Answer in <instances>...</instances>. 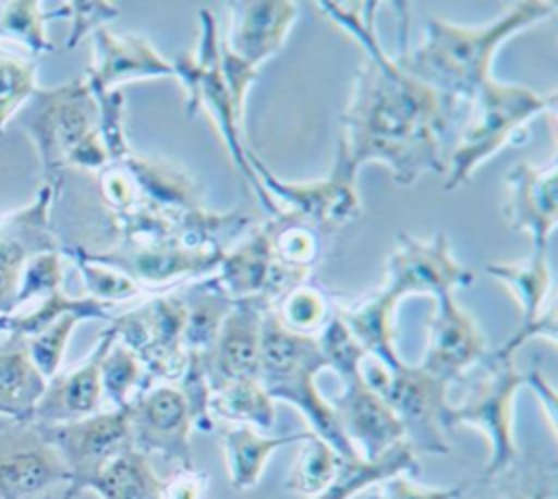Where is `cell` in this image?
<instances>
[{"label":"cell","mask_w":558,"mask_h":499,"mask_svg":"<svg viewBox=\"0 0 558 499\" xmlns=\"http://www.w3.org/2000/svg\"><path fill=\"white\" fill-rule=\"evenodd\" d=\"M316 7L364 50L340 118L338 148L349 163L355 170L381 163L397 185H412L425 172L445 177V135L462 105L405 72L384 50L375 31L377 2Z\"/></svg>","instance_id":"6da1fadb"},{"label":"cell","mask_w":558,"mask_h":499,"mask_svg":"<svg viewBox=\"0 0 558 499\" xmlns=\"http://www.w3.org/2000/svg\"><path fill=\"white\" fill-rule=\"evenodd\" d=\"M556 9L558 2L554 0H519L482 26L429 20L425 39L418 46L408 48V37H399L395 61L442 96L471 105L484 83L493 78V61L499 46L519 31L549 20Z\"/></svg>","instance_id":"7a4b0ae2"},{"label":"cell","mask_w":558,"mask_h":499,"mask_svg":"<svg viewBox=\"0 0 558 499\" xmlns=\"http://www.w3.org/2000/svg\"><path fill=\"white\" fill-rule=\"evenodd\" d=\"M469 283H473V272L453 257L442 231L429 238L399 233L397 246L384 266L381 288L353 305L333 301V312L366 355L395 366L401 362L395 346L397 305L412 294L436 299Z\"/></svg>","instance_id":"3957f363"},{"label":"cell","mask_w":558,"mask_h":499,"mask_svg":"<svg viewBox=\"0 0 558 499\" xmlns=\"http://www.w3.org/2000/svg\"><path fill=\"white\" fill-rule=\"evenodd\" d=\"M329 368L316 336L286 329L272 309H266L259 346V384L272 401L294 405L307 421L310 431L329 442L342 458H360L344 438L329 401L320 394L316 377Z\"/></svg>","instance_id":"277c9868"},{"label":"cell","mask_w":558,"mask_h":499,"mask_svg":"<svg viewBox=\"0 0 558 499\" xmlns=\"http://www.w3.org/2000/svg\"><path fill=\"white\" fill-rule=\"evenodd\" d=\"M329 368L340 377L342 390L329 399L336 421L364 460H375L403 440V427L384 403V399L362 377V360L366 351L351 336L342 318L333 312L316 336Z\"/></svg>","instance_id":"5b68a950"},{"label":"cell","mask_w":558,"mask_h":499,"mask_svg":"<svg viewBox=\"0 0 558 499\" xmlns=\"http://www.w3.org/2000/svg\"><path fill=\"white\" fill-rule=\"evenodd\" d=\"M556 92H534L514 83H499L495 76L484 83L471 100L473 118L462 131L456 148L447 155L445 190L464 185L475 168L508 144L527 139V126L536 115L556 111Z\"/></svg>","instance_id":"8992f818"},{"label":"cell","mask_w":558,"mask_h":499,"mask_svg":"<svg viewBox=\"0 0 558 499\" xmlns=\"http://www.w3.org/2000/svg\"><path fill=\"white\" fill-rule=\"evenodd\" d=\"M198 15H201V35H198L196 50L185 52L177 57V61H172L177 81L185 92V113L194 115L198 109L207 111L218 133L222 135L225 146L240 177L248 183L257 200L264 205V209L268 211V218H275L281 214V209L266 194V190L262 187L251 166V148L246 146L244 133H242L244 115L235 107L220 70L216 17L209 9H201Z\"/></svg>","instance_id":"52a82bcc"},{"label":"cell","mask_w":558,"mask_h":499,"mask_svg":"<svg viewBox=\"0 0 558 499\" xmlns=\"http://www.w3.org/2000/svg\"><path fill=\"white\" fill-rule=\"evenodd\" d=\"M362 377L384 399L403 427V440L418 453L445 455L451 451L447 434L449 407L447 390L449 384L429 375L421 366L399 362L386 366L379 360L366 355L362 360Z\"/></svg>","instance_id":"ba28073f"},{"label":"cell","mask_w":558,"mask_h":499,"mask_svg":"<svg viewBox=\"0 0 558 499\" xmlns=\"http://www.w3.org/2000/svg\"><path fill=\"white\" fill-rule=\"evenodd\" d=\"M473 368L475 375H464L462 379L466 394L458 405L449 407V425L451 429L458 425L475 427L486 436L490 458L482 475H490L508 466L519 453L512 431L514 397L527 384V377L517 370L514 353L501 346L488 349Z\"/></svg>","instance_id":"9c48e42d"},{"label":"cell","mask_w":558,"mask_h":499,"mask_svg":"<svg viewBox=\"0 0 558 499\" xmlns=\"http://www.w3.org/2000/svg\"><path fill=\"white\" fill-rule=\"evenodd\" d=\"M251 166L266 190V194L288 211L314 227L318 233H333L344 224H351L362 214V200L357 194V170L349 163L344 153L336 146L333 168L327 177L316 181L290 183L279 179L257 155L251 150Z\"/></svg>","instance_id":"30bf717a"},{"label":"cell","mask_w":558,"mask_h":499,"mask_svg":"<svg viewBox=\"0 0 558 499\" xmlns=\"http://www.w3.org/2000/svg\"><path fill=\"white\" fill-rule=\"evenodd\" d=\"M177 290L153 294L140 307L111 318L116 338L140 357L150 384H174L185 366V305Z\"/></svg>","instance_id":"8fae6325"},{"label":"cell","mask_w":558,"mask_h":499,"mask_svg":"<svg viewBox=\"0 0 558 499\" xmlns=\"http://www.w3.org/2000/svg\"><path fill=\"white\" fill-rule=\"evenodd\" d=\"M222 253L225 246L196 248L170 240H120L116 248L89 255L122 270L146 296H153L214 275Z\"/></svg>","instance_id":"7c38bea8"},{"label":"cell","mask_w":558,"mask_h":499,"mask_svg":"<svg viewBox=\"0 0 558 499\" xmlns=\"http://www.w3.org/2000/svg\"><path fill=\"white\" fill-rule=\"evenodd\" d=\"M35 111L24 129L31 133L48 174L70 166L81 144L98 131V102L85 78L37 89Z\"/></svg>","instance_id":"4fadbf2b"},{"label":"cell","mask_w":558,"mask_h":499,"mask_svg":"<svg viewBox=\"0 0 558 499\" xmlns=\"http://www.w3.org/2000/svg\"><path fill=\"white\" fill-rule=\"evenodd\" d=\"M131 445L144 455L157 453L179 468H192V410L177 384H150L129 405Z\"/></svg>","instance_id":"5bb4252c"},{"label":"cell","mask_w":558,"mask_h":499,"mask_svg":"<svg viewBox=\"0 0 558 499\" xmlns=\"http://www.w3.org/2000/svg\"><path fill=\"white\" fill-rule=\"evenodd\" d=\"M63 458L68 468V497L83 490L85 484L118 453L133 447L129 410L96 412L92 416L46 425L44 436Z\"/></svg>","instance_id":"9a60e30c"},{"label":"cell","mask_w":558,"mask_h":499,"mask_svg":"<svg viewBox=\"0 0 558 499\" xmlns=\"http://www.w3.org/2000/svg\"><path fill=\"white\" fill-rule=\"evenodd\" d=\"M214 277L233 301L264 299L270 305L290 288L303 283L277 259L275 218L251 227L240 242L227 246Z\"/></svg>","instance_id":"2e32d148"},{"label":"cell","mask_w":558,"mask_h":499,"mask_svg":"<svg viewBox=\"0 0 558 499\" xmlns=\"http://www.w3.org/2000/svg\"><path fill=\"white\" fill-rule=\"evenodd\" d=\"M434 301L436 307L427 325V349L418 366L453 386L488 353V342L475 318L458 305L453 292L440 294Z\"/></svg>","instance_id":"e0dca14e"},{"label":"cell","mask_w":558,"mask_h":499,"mask_svg":"<svg viewBox=\"0 0 558 499\" xmlns=\"http://www.w3.org/2000/svg\"><path fill=\"white\" fill-rule=\"evenodd\" d=\"M484 270L506 283L521 309V327L501 344L508 353H517L523 342L545 338L556 344V301L547 253L530 251L521 261H493Z\"/></svg>","instance_id":"ac0fdd59"},{"label":"cell","mask_w":558,"mask_h":499,"mask_svg":"<svg viewBox=\"0 0 558 499\" xmlns=\"http://www.w3.org/2000/svg\"><path fill=\"white\" fill-rule=\"evenodd\" d=\"M227 31L218 44L242 65L259 72V65L275 57L296 22L299 4L290 0H242L225 4Z\"/></svg>","instance_id":"d6986e66"},{"label":"cell","mask_w":558,"mask_h":499,"mask_svg":"<svg viewBox=\"0 0 558 499\" xmlns=\"http://www.w3.org/2000/svg\"><path fill=\"white\" fill-rule=\"evenodd\" d=\"M556 174L558 168L554 161L545 168L517 161L504 177V218L510 229L530 235V251L547 253L549 248V238L558 220Z\"/></svg>","instance_id":"ffe728a7"},{"label":"cell","mask_w":558,"mask_h":499,"mask_svg":"<svg viewBox=\"0 0 558 499\" xmlns=\"http://www.w3.org/2000/svg\"><path fill=\"white\" fill-rule=\"evenodd\" d=\"M270 307L264 299L233 301L207 355L209 388L238 379H259L262 322Z\"/></svg>","instance_id":"44dd1931"},{"label":"cell","mask_w":558,"mask_h":499,"mask_svg":"<svg viewBox=\"0 0 558 499\" xmlns=\"http://www.w3.org/2000/svg\"><path fill=\"white\" fill-rule=\"evenodd\" d=\"M177 78L172 61L142 35H113L107 28L94 33V63L85 74L92 94L118 89L135 78Z\"/></svg>","instance_id":"7402d4cb"},{"label":"cell","mask_w":558,"mask_h":499,"mask_svg":"<svg viewBox=\"0 0 558 499\" xmlns=\"http://www.w3.org/2000/svg\"><path fill=\"white\" fill-rule=\"evenodd\" d=\"M113 340H116V329L109 325L107 331L100 333L94 351L81 366L72 368L70 373L54 375L46 384V390L39 397L33 414L48 425H57V423L78 421L100 412V401H102L100 362Z\"/></svg>","instance_id":"603a6c76"},{"label":"cell","mask_w":558,"mask_h":499,"mask_svg":"<svg viewBox=\"0 0 558 499\" xmlns=\"http://www.w3.org/2000/svg\"><path fill=\"white\" fill-rule=\"evenodd\" d=\"M458 499H558V464L532 449L497 473L462 482Z\"/></svg>","instance_id":"cb8c5ba5"},{"label":"cell","mask_w":558,"mask_h":499,"mask_svg":"<svg viewBox=\"0 0 558 499\" xmlns=\"http://www.w3.org/2000/svg\"><path fill=\"white\" fill-rule=\"evenodd\" d=\"M133 181L140 200L168 209H203L205 190L196 177L166 159L129 153L118 161Z\"/></svg>","instance_id":"d4e9b609"},{"label":"cell","mask_w":558,"mask_h":499,"mask_svg":"<svg viewBox=\"0 0 558 499\" xmlns=\"http://www.w3.org/2000/svg\"><path fill=\"white\" fill-rule=\"evenodd\" d=\"M177 292L185 305L183 351L207 357L233 299L222 290L214 275L190 281Z\"/></svg>","instance_id":"484cf974"},{"label":"cell","mask_w":558,"mask_h":499,"mask_svg":"<svg viewBox=\"0 0 558 499\" xmlns=\"http://www.w3.org/2000/svg\"><path fill=\"white\" fill-rule=\"evenodd\" d=\"M310 431L283 434V436H262L248 425H233L222 429L220 440L225 449V462L229 471V482L235 490H248L257 486L268 458L294 442H303Z\"/></svg>","instance_id":"4316f807"},{"label":"cell","mask_w":558,"mask_h":499,"mask_svg":"<svg viewBox=\"0 0 558 499\" xmlns=\"http://www.w3.org/2000/svg\"><path fill=\"white\" fill-rule=\"evenodd\" d=\"M416 475L418 460L405 440L390 447L375 460L342 458L333 479L312 499H351L357 492L392 477V475Z\"/></svg>","instance_id":"83f0119b"},{"label":"cell","mask_w":558,"mask_h":499,"mask_svg":"<svg viewBox=\"0 0 558 499\" xmlns=\"http://www.w3.org/2000/svg\"><path fill=\"white\" fill-rule=\"evenodd\" d=\"M85 488L102 499H163V482L153 471L148 455L133 447L111 458Z\"/></svg>","instance_id":"f1b7e54d"},{"label":"cell","mask_w":558,"mask_h":499,"mask_svg":"<svg viewBox=\"0 0 558 499\" xmlns=\"http://www.w3.org/2000/svg\"><path fill=\"white\" fill-rule=\"evenodd\" d=\"M59 479H68V468L46 438L41 445L17 449L0 462V488L7 497L33 495Z\"/></svg>","instance_id":"f546056e"},{"label":"cell","mask_w":558,"mask_h":499,"mask_svg":"<svg viewBox=\"0 0 558 499\" xmlns=\"http://www.w3.org/2000/svg\"><path fill=\"white\" fill-rule=\"evenodd\" d=\"M209 416L259 429H270L275 425L277 412L275 401L268 397L259 379H238L227 381L209 392Z\"/></svg>","instance_id":"4dcf8cb0"},{"label":"cell","mask_w":558,"mask_h":499,"mask_svg":"<svg viewBox=\"0 0 558 499\" xmlns=\"http://www.w3.org/2000/svg\"><path fill=\"white\" fill-rule=\"evenodd\" d=\"M46 384L33 366L26 346L0 351V412L33 414Z\"/></svg>","instance_id":"1f68e13d"},{"label":"cell","mask_w":558,"mask_h":499,"mask_svg":"<svg viewBox=\"0 0 558 499\" xmlns=\"http://www.w3.org/2000/svg\"><path fill=\"white\" fill-rule=\"evenodd\" d=\"M270 309L286 329L303 336H314L320 333V329L331 318L333 301L323 288L303 281L281 294Z\"/></svg>","instance_id":"d6a6232c"},{"label":"cell","mask_w":558,"mask_h":499,"mask_svg":"<svg viewBox=\"0 0 558 499\" xmlns=\"http://www.w3.org/2000/svg\"><path fill=\"white\" fill-rule=\"evenodd\" d=\"M275 253L288 272L307 281L320 257V233L296 216L281 211L275 216Z\"/></svg>","instance_id":"836d02e7"},{"label":"cell","mask_w":558,"mask_h":499,"mask_svg":"<svg viewBox=\"0 0 558 499\" xmlns=\"http://www.w3.org/2000/svg\"><path fill=\"white\" fill-rule=\"evenodd\" d=\"M100 384L102 397L111 401L113 410L126 407L144 388L150 386L140 357L118 338L100 362Z\"/></svg>","instance_id":"e575fe53"},{"label":"cell","mask_w":558,"mask_h":499,"mask_svg":"<svg viewBox=\"0 0 558 499\" xmlns=\"http://www.w3.org/2000/svg\"><path fill=\"white\" fill-rule=\"evenodd\" d=\"M340 460L342 455L329 442L310 431L286 477V488L296 495L316 497L333 479Z\"/></svg>","instance_id":"d590c367"},{"label":"cell","mask_w":558,"mask_h":499,"mask_svg":"<svg viewBox=\"0 0 558 499\" xmlns=\"http://www.w3.org/2000/svg\"><path fill=\"white\" fill-rule=\"evenodd\" d=\"M72 259L76 261L92 299L116 307L118 301L146 296L144 290L131 277H126L122 270H118L113 266H107V264L94 259L87 251L72 248Z\"/></svg>","instance_id":"8d00e7d4"},{"label":"cell","mask_w":558,"mask_h":499,"mask_svg":"<svg viewBox=\"0 0 558 499\" xmlns=\"http://www.w3.org/2000/svg\"><path fill=\"white\" fill-rule=\"evenodd\" d=\"M81 320H85L83 314L68 312V314L59 316L54 322H50L46 329H41L39 333L31 336L26 353H28L33 366L39 370V375L46 381H50L57 375L63 353H65L68 338H70L74 325Z\"/></svg>","instance_id":"74e56055"},{"label":"cell","mask_w":558,"mask_h":499,"mask_svg":"<svg viewBox=\"0 0 558 499\" xmlns=\"http://www.w3.org/2000/svg\"><path fill=\"white\" fill-rule=\"evenodd\" d=\"M0 13V35H11L22 39L33 52L50 50V41L44 33L46 15L39 2H11L2 4Z\"/></svg>","instance_id":"f35d334b"},{"label":"cell","mask_w":558,"mask_h":499,"mask_svg":"<svg viewBox=\"0 0 558 499\" xmlns=\"http://www.w3.org/2000/svg\"><path fill=\"white\" fill-rule=\"evenodd\" d=\"M35 92V65L0 52V133L9 115Z\"/></svg>","instance_id":"ab89813d"},{"label":"cell","mask_w":558,"mask_h":499,"mask_svg":"<svg viewBox=\"0 0 558 499\" xmlns=\"http://www.w3.org/2000/svg\"><path fill=\"white\" fill-rule=\"evenodd\" d=\"M72 17V33L68 39V48L76 46L87 33H96L107 22L116 20L120 9L111 2H65L59 7Z\"/></svg>","instance_id":"60d3db41"},{"label":"cell","mask_w":558,"mask_h":499,"mask_svg":"<svg viewBox=\"0 0 558 499\" xmlns=\"http://www.w3.org/2000/svg\"><path fill=\"white\" fill-rule=\"evenodd\" d=\"M462 492V484L451 488H429L410 482L403 473L392 475L379 484H375L373 499H458Z\"/></svg>","instance_id":"b9f144b4"},{"label":"cell","mask_w":558,"mask_h":499,"mask_svg":"<svg viewBox=\"0 0 558 499\" xmlns=\"http://www.w3.org/2000/svg\"><path fill=\"white\" fill-rule=\"evenodd\" d=\"M207 484V473L179 468L174 477L163 482V499H201Z\"/></svg>","instance_id":"7bdbcfd3"},{"label":"cell","mask_w":558,"mask_h":499,"mask_svg":"<svg viewBox=\"0 0 558 499\" xmlns=\"http://www.w3.org/2000/svg\"><path fill=\"white\" fill-rule=\"evenodd\" d=\"M527 377V384L530 388H534V392L545 401V407H547V418H549V425H551V431H556V392L551 388V384L545 379V375L534 366L532 370L525 373Z\"/></svg>","instance_id":"ee69618b"}]
</instances>
